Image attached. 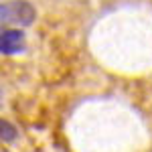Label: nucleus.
Masks as SVG:
<instances>
[{"mask_svg": "<svg viewBox=\"0 0 152 152\" xmlns=\"http://www.w3.org/2000/svg\"><path fill=\"white\" fill-rule=\"evenodd\" d=\"M6 8L10 12V20L26 26L35 20V8L26 2V0H12L6 4Z\"/></svg>", "mask_w": 152, "mask_h": 152, "instance_id": "f257e3e1", "label": "nucleus"}, {"mask_svg": "<svg viewBox=\"0 0 152 152\" xmlns=\"http://www.w3.org/2000/svg\"><path fill=\"white\" fill-rule=\"evenodd\" d=\"M24 47V35L16 28H10V31H4L0 33V53L4 55H14L18 51H23Z\"/></svg>", "mask_w": 152, "mask_h": 152, "instance_id": "f03ea898", "label": "nucleus"}, {"mask_svg": "<svg viewBox=\"0 0 152 152\" xmlns=\"http://www.w3.org/2000/svg\"><path fill=\"white\" fill-rule=\"evenodd\" d=\"M16 136H18L16 128L12 126L8 120L0 118V140L2 142H12V140H16Z\"/></svg>", "mask_w": 152, "mask_h": 152, "instance_id": "7ed1b4c3", "label": "nucleus"}, {"mask_svg": "<svg viewBox=\"0 0 152 152\" xmlns=\"http://www.w3.org/2000/svg\"><path fill=\"white\" fill-rule=\"evenodd\" d=\"M6 23H10V12H8V8H6V4H4V6H0V28H2Z\"/></svg>", "mask_w": 152, "mask_h": 152, "instance_id": "20e7f679", "label": "nucleus"}, {"mask_svg": "<svg viewBox=\"0 0 152 152\" xmlns=\"http://www.w3.org/2000/svg\"><path fill=\"white\" fill-rule=\"evenodd\" d=\"M0 99H2V94H0Z\"/></svg>", "mask_w": 152, "mask_h": 152, "instance_id": "39448f33", "label": "nucleus"}]
</instances>
